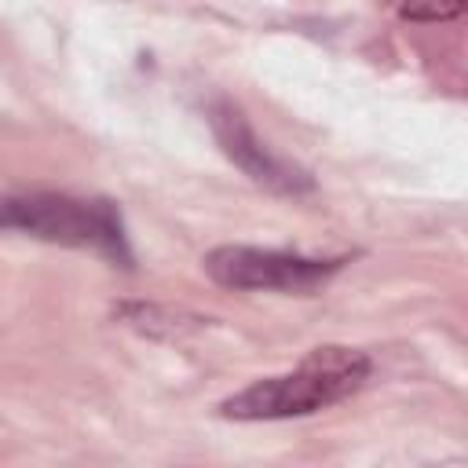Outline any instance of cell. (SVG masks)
Instances as JSON below:
<instances>
[{
  "instance_id": "obj_1",
  "label": "cell",
  "mask_w": 468,
  "mask_h": 468,
  "mask_svg": "<svg viewBox=\"0 0 468 468\" xmlns=\"http://www.w3.org/2000/svg\"><path fill=\"white\" fill-rule=\"evenodd\" d=\"M369 377V358L355 347H314L292 373L267 377L230 395L219 413L234 420H282L325 410L355 395Z\"/></svg>"
},
{
  "instance_id": "obj_2",
  "label": "cell",
  "mask_w": 468,
  "mask_h": 468,
  "mask_svg": "<svg viewBox=\"0 0 468 468\" xmlns=\"http://www.w3.org/2000/svg\"><path fill=\"white\" fill-rule=\"evenodd\" d=\"M0 230H22L55 245L91 249L117 263H132L121 216L110 201H88L51 190L0 194Z\"/></svg>"
},
{
  "instance_id": "obj_3",
  "label": "cell",
  "mask_w": 468,
  "mask_h": 468,
  "mask_svg": "<svg viewBox=\"0 0 468 468\" xmlns=\"http://www.w3.org/2000/svg\"><path fill=\"white\" fill-rule=\"evenodd\" d=\"M340 260H307L278 249H252V245H219L205 256V271L230 289H282V292H307L336 274Z\"/></svg>"
},
{
  "instance_id": "obj_4",
  "label": "cell",
  "mask_w": 468,
  "mask_h": 468,
  "mask_svg": "<svg viewBox=\"0 0 468 468\" xmlns=\"http://www.w3.org/2000/svg\"><path fill=\"white\" fill-rule=\"evenodd\" d=\"M208 121H212V132H216L219 146L227 150V157H230L245 176H252L256 183H263V186H271V190H282V194H296V190H307V186H311V179H307L300 168L285 165L282 157H274V154L256 139V132L245 124V117H241L234 106L216 102V106L208 110Z\"/></svg>"
},
{
  "instance_id": "obj_5",
  "label": "cell",
  "mask_w": 468,
  "mask_h": 468,
  "mask_svg": "<svg viewBox=\"0 0 468 468\" xmlns=\"http://www.w3.org/2000/svg\"><path fill=\"white\" fill-rule=\"evenodd\" d=\"M399 15L406 18H417V22H442V18H453L461 15L464 0H388Z\"/></svg>"
}]
</instances>
